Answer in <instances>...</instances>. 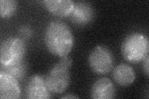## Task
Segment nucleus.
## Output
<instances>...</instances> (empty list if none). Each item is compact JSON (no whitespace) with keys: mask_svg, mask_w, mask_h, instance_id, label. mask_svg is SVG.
<instances>
[{"mask_svg":"<svg viewBox=\"0 0 149 99\" xmlns=\"http://www.w3.org/2000/svg\"><path fill=\"white\" fill-rule=\"evenodd\" d=\"M148 55L146 57L144 58L143 60V69L145 74L147 76H148V73H149V69H148Z\"/></svg>","mask_w":149,"mask_h":99,"instance_id":"15","label":"nucleus"},{"mask_svg":"<svg viewBox=\"0 0 149 99\" xmlns=\"http://www.w3.org/2000/svg\"><path fill=\"white\" fill-rule=\"evenodd\" d=\"M95 16V12L91 4L86 1L74 3L73 10L69 16L71 21L78 26H85L90 24Z\"/></svg>","mask_w":149,"mask_h":99,"instance_id":"6","label":"nucleus"},{"mask_svg":"<svg viewBox=\"0 0 149 99\" xmlns=\"http://www.w3.org/2000/svg\"><path fill=\"white\" fill-rule=\"evenodd\" d=\"M1 71L15 78L17 81H20L26 76L27 66L25 61L23 60L13 65L1 66Z\"/></svg>","mask_w":149,"mask_h":99,"instance_id":"12","label":"nucleus"},{"mask_svg":"<svg viewBox=\"0 0 149 99\" xmlns=\"http://www.w3.org/2000/svg\"><path fill=\"white\" fill-rule=\"evenodd\" d=\"M113 82L108 78H100L94 82L91 89V97L95 99H111L116 96Z\"/></svg>","mask_w":149,"mask_h":99,"instance_id":"9","label":"nucleus"},{"mask_svg":"<svg viewBox=\"0 0 149 99\" xmlns=\"http://www.w3.org/2000/svg\"><path fill=\"white\" fill-rule=\"evenodd\" d=\"M149 51L148 37L143 33L135 32L125 37L121 45V53L128 62L137 63L142 61Z\"/></svg>","mask_w":149,"mask_h":99,"instance_id":"3","label":"nucleus"},{"mask_svg":"<svg viewBox=\"0 0 149 99\" xmlns=\"http://www.w3.org/2000/svg\"><path fill=\"white\" fill-rule=\"evenodd\" d=\"M26 93V97L30 99L49 98L52 94L47 86L45 78L39 74L34 75L29 79Z\"/></svg>","mask_w":149,"mask_h":99,"instance_id":"7","label":"nucleus"},{"mask_svg":"<svg viewBox=\"0 0 149 99\" xmlns=\"http://www.w3.org/2000/svg\"><path fill=\"white\" fill-rule=\"evenodd\" d=\"M27 47L19 37H11L3 42L0 48L1 66H10L24 60Z\"/></svg>","mask_w":149,"mask_h":99,"instance_id":"4","label":"nucleus"},{"mask_svg":"<svg viewBox=\"0 0 149 99\" xmlns=\"http://www.w3.org/2000/svg\"><path fill=\"white\" fill-rule=\"evenodd\" d=\"M113 77L114 81L119 86L127 87L135 81L136 75L134 69L130 65L121 63L113 69Z\"/></svg>","mask_w":149,"mask_h":99,"instance_id":"11","label":"nucleus"},{"mask_svg":"<svg viewBox=\"0 0 149 99\" xmlns=\"http://www.w3.org/2000/svg\"><path fill=\"white\" fill-rule=\"evenodd\" d=\"M20 95L21 89L19 81L0 71V98L16 99L19 98Z\"/></svg>","mask_w":149,"mask_h":99,"instance_id":"8","label":"nucleus"},{"mask_svg":"<svg viewBox=\"0 0 149 99\" xmlns=\"http://www.w3.org/2000/svg\"><path fill=\"white\" fill-rule=\"evenodd\" d=\"M17 2L15 0H1L0 1V16L2 18L12 17L17 10Z\"/></svg>","mask_w":149,"mask_h":99,"instance_id":"13","label":"nucleus"},{"mask_svg":"<svg viewBox=\"0 0 149 99\" xmlns=\"http://www.w3.org/2000/svg\"><path fill=\"white\" fill-rule=\"evenodd\" d=\"M61 98H78V97L75 96H73V94H68L67 96H63V97H62Z\"/></svg>","mask_w":149,"mask_h":99,"instance_id":"16","label":"nucleus"},{"mask_svg":"<svg viewBox=\"0 0 149 99\" xmlns=\"http://www.w3.org/2000/svg\"><path fill=\"white\" fill-rule=\"evenodd\" d=\"M88 64L97 74H105L113 69L114 56L111 50L105 46L98 45L91 51L88 56Z\"/></svg>","mask_w":149,"mask_h":99,"instance_id":"5","label":"nucleus"},{"mask_svg":"<svg viewBox=\"0 0 149 99\" xmlns=\"http://www.w3.org/2000/svg\"><path fill=\"white\" fill-rule=\"evenodd\" d=\"M44 42L51 54L62 58L70 53L74 45V37L71 29L66 23L53 21L46 27Z\"/></svg>","mask_w":149,"mask_h":99,"instance_id":"1","label":"nucleus"},{"mask_svg":"<svg viewBox=\"0 0 149 99\" xmlns=\"http://www.w3.org/2000/svg\"><path fill=\"white\" fill-rule=\"evenodd\" d=\"M19 32L22 38L24 39H29L32 34V32L31 28L26 26H22L19 29Z\"/></svg>","mask_w":149,"mask_h":99,"instance_id":"14","label":"nucleus"},{"mask_svg":"<svg viewBox=\"0 0 149 99\" xmlns=\"http://www.w3.org/2000/svg\"><path fill=\"white\" fill-rule=\"evenodd\" d=\"M43 3L49 12L60 17H69L74 4L72 0H45Z\"/></svg>","mask_w":149,"mask_h":99,"instance_id":"10","label":"nucleus"},{"mask_svg":"<svg viewBox=\"0 0 149 99\" xmlns=\"http://www.w3.org/2000/svg\"><path fill=\"white\" fill-rule=\"evenodd\" d=\"M72 59L67 56L62 58L50 69L45 77V82L52 93H62L70 82V68Z\"/></svg>","mask_w":149,"mask_h":99,"instance_id":"2","label":"nucleus"}]
</instances>
